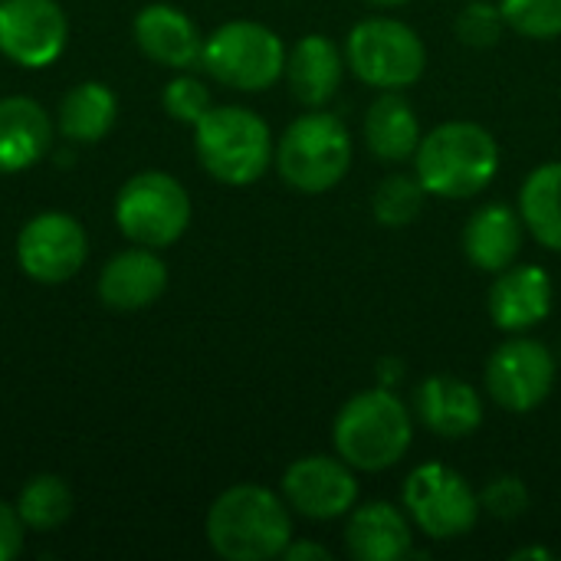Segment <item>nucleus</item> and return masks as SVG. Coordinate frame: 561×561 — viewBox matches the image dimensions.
Here are the masks:
<instances>
[{"label": "nucleus", "mask_w": 561, "mask_h": 561, "mask_svg": "<svg viewBox=\"0 0 561 561\" xmlns=\"http://www.w3.org/2000/svg\"><path fill=\"white\" fill-rule=\"evenodd\" d=\"M427 197L431 194L424 191V184H421V178L414 171L411 174L394 171V174L381 178L378 187L371 191V214H375V220L381 227L401 230V227H408V224H414L421 217Z\"/></svg>", "instance_id": "25"}, {"label": "nucleus", "mask_w": 561, "mask_h": 561, "mask_svg": "<svg viewBox=\"0 0 561 561\" xmlns=\"http://www.w3.org/2000/svg\"><path fill=\"white\" fill-rule=\"evenodd\" d=\"M135 39L141 53L168 69H191L201 62L204 36L197 23L174 3H148L135 16Z\"/></svg>", "instance_id": "19"}, {"label": "nucleus", "mask_w": 561, "mask_h": 561, "mask_svg": "<svg viewBox=\"0 0 561 561\" xmlns=\"http://www.w3.org/2000/svg\"><path fill=\"white\" fill-rule=\"evenodd\" d=\"M207 542L227 561L283 559L293 542V510L270 486L237 483L207 510Z\"/></svg>", "instance_id": "3"}, {"label": "nucleus", "mask_w": 561, "mask_h": 561, "mask_svg": "<svg viewBox=\"0 0 561 561\" xmlns=\"http://www.w3.org/2000/svg\"><path fill=\"white\" fill-rule=\"evenodd\" d=\"M118 102L105 82H79L59 102V128L72 145H92L115 125Z\"/></svg>", "instance_id": "24"}, {"label": "nucleus", "mask_w": 561, "mask_h": 561, "mask_svg": "<svg viewBox=\"0 0 561 561\" xmlns=\"http://www.w3.org/2000/svg\"><path fill=\"white\" fill-rule=\"evenodd\" d=\"M164 112L174 118V122H184V125H197L210 108H214V99H210V89L194 79V76H178L164 85Z\"/></svg>", "instance_id": "30"}, {"label": "nucleus", "mask_w": 561, "mask_h": 561, "mask_svg": "<svg viewBox=\"0 0 561 561\" xmlns=\"http://www.w3.org/2000/svg\"><path fill=\"white\" fill-rule=\"evenodd\" d=\"M401 506L431 542H454L477 529L483 506L473 483L447 463H421L404 477Z\"/></svg>", "instance_id": "7"}, {"label": "nucleus", "mask_w": 561, "mask_h": 561, "mask_svg": "<svg viewBox=\"0 0 561 561\" xmlns=\"http://www.w3.org/2000/svg\"><path fill=\"white\" fill-rule=\"evenodd\" d=\"M414 417L440 440H467L483 427L486 404L477 385L457 375H427L414 391Z\"/></svg>", "instance_id": "15"}, {"label": "nucleus", "mask_w": 561, "mask_h": 561, "mask_svg": "<svg viewBox=\"0 0 561 561\" xmlns=\"http://www.w3.org/2000/svg\"><path fill=\"white\" fill-rule=\"evenodd\" d=\"M69 23L56 0H0V53L23 66L43 69L66 49Z\"/></svg>", "instance_id": "13"}, {"label": "nucleus", "mask_w": 561, "mask_h": 561, "mask_svg": "<svg viewBox=\"0 0 561 561\" xmlns=\"http://www.w3.org/2000/svg\"><path fill=\"white\" fill-rule=\"evenodd\" d=\"M89 253L85 230L76 217L62 210L36 214L16 237V263L36 283H66L72 279Z\"/></svg>", "instance_id": "12"}, {"label": "nucleus", "mask_w": 561, "mask_h": 561, "mask_svg": "<svg viewBox=\"0 0 561 561\" xmlns=\"http://www.w3.org/2000/svg\"><path fill=\"white\" fill-rule=\"evenodd\" d=\"M496 3L513 33L539 43L561 36V0H496Z\"/></svg>", "instance_id": "27"}, {"label": "nucleus", "mask_w": 561, "mask_h": 561, "mask_svg": "<svg viewBox=\"0 0 561 561\" xmlns=\"http://www.w3.org/2000/svg\"><path fill=\"white\" fill-rule=\"evenodd\" d=\"M345 62L368 89H411L427 69L424 36L398 16H365L345 36Z\"/></svg>", "instance_id": "6"}, {"label": "nucleus", "mask_w": 561, "mask_h": 561, "mask_svg": "<svg viewBox=\"0 0 561 561\" xmlns=\"http://www.w3.org/2000/svg\"><path fill=\"white\" fill-rule=\"evenodd\" d=\"M23 549V519L16 506L0 500V561H10Z\"/></svg>", "instance_id": "31"}, {"label": "nucleus", "mask_w": 561, "mask_h": 561, "mask_svg": "<svg viewBox=\"0 0 561 561\" xmlns=\"http://www.w3.org/2000/svg\"><path fill=\"white\" fill-rule=\"evenodd\" d=\"M283 559L286 561H332V552H329L322 542H309V539H299V542H296V536H293V542L286 546Z\"/></svg>", "instance_id": "32"}, {"label": "nucleus", "mask_w": 561, "mask_h": 561, "mask_svg": "<svg viewBox=\"0 0 561 561\" xmlns=\"http://www.w3.org/2000/svg\"><path fill=\"white\" fill-rule=\"evenodd\" d=\"M510 559H513V561H526V559L552 561V559H556V556H552L549 549H539V546H529V549H519V552H513Z\"/></svg>", "instance_id": "33"}, {"label": "nucleus", "mask_w": 561, "mask_h": 561, "mask_svg": "<svg viewBox=\"0 0 561 561\" xmlns=\"http://www.w3.org/2000/svg\"><path fill=\"white\" fill-rule=\"evenodd\" d=\"M414 444V414L394 388L375 385L352 394L332 421V447L355 473L398 467Z\"/></svg>", "instance_id": "1"}, {"label": "nucleus", "mask_w": 561, "mask_h": 561, "mask_svg": "<svg viewBox=\"0 0 561 561\" xmlns=\"http://www.w3.org/2000/svg\"><path fill=\"white\" fill-rule=\"evenodd\" d=\"M463 256L480 273H503L513 266L526 243V224L519 217V207H510L503 201H490L470 214L463 224Z\"/></svg>", "instance_id": "17"}, {"label": "nucleus", "mask_w": 561, "mask_h": 561, "mask_svg": "<svg viewBox=\"0 0 561 561\" xmlns=\"http://www.w3.org/2000/svg\"><path fill=\"white\" fill-rule=\"evenodd\" d=\"M194 151L201 168L230 187L260 181L276 154L270 125L247 105H214L194 125Z\"/></svg>", "instance_id": "5"}, {"label": "nucleus", "mask_w": 561, "mask_h": 561, "mask_svg": "<svg viewBox=\"0 0 561 561\" xmlns=\"http://www.w3.org/2000/svg\"><path fill=\"white\" fill-rule=\"evenodd\" d=\"M556 381H559L556 352L546 342L533 339L529 332L500 342L483 368L486 398L510 414H533L536 408H542L552 398Z\"/></svg>", "instance_id": "10"}, {"label": "nucleus", "mask_w": 561, "mask_h": 561, "mask_svg": "<svg viewBox=\"0 0 561 561\" xmlns=\"http://www.w3.org/2000/svg\"><path fill=\"white\" fill-rule=\"evenodd\" d=\"M279 493L293 516L312 523H335L345 519L358 506V477L355 470L335 454H309L286 467Z\"/></svg>", "instance_id": "11"}, {"label": "nucleus", "mask_w": 561, "mask_h": 561, "mask_svg": "<svg viewBox=\"0 0 561 561\" xmlns=\"http://www.w3.org/2000/svg\"><path fill=\"white\" fill-rule=\"evenodd\" d=\"M53 148V125L39 102L26 95L0 99V174H16L43 161Z\"/></svg>", "instance_id": "22"}, {"label": "nucleus", "mask_w": 561, "mask_h": 561, "mask_svg": "<svg viewBox=\"0 0 561 561\" xmlns=\"http://www.w3.org/2000/svg\"><path fill=\"white\" fill-rule=\"evenodd\" d=\"M16 513L30 529H56L72 516V490L53 473H39L20 490Z\"/></svg>", "instance_id": "26"}, {"label": "nucleus", "mask_w": 561, "mask_h": 561, "mask_svg": "<svg viewBox=\"0 0 561 561\" xmlns=\"http://www.w3.org/2000/svg\"><path fill=\"white\" fill-rule=\"evenodd\" d=\"M342 542L355 561H404L414 552V523L388 500L362 503L345 516Z\"/></svg>", "instance_id": "16"}, {"label": "nucleus", "mask_w": 561, "mask_h": 561, "mask_svg": "<svg viewBox=\"0 0 561 561\" xmlns=\"http://www.w3.org/2000/svg\"><path fill=\"white\" fill-rule=\"evenodd\" d=\"M164 286H168V266L151 247L122 250L118 256L105 263L99 276L102 302L122 312L151 306L154 299H161Z\"/></svg>", "instance_id": "21"}, {"label": "nucleus", "mask_w": 561, "mask_h": 561, "mask_svg": "<svg viewBox=\"0 0 561 561\" xmlns=\"http://www.w3.org/2000/svg\"><path fill=\"white\" fill-rule=\"evenodd\" d=\"M352 158L355 145L348 125L325 108H309L276 138L273 164L293 191L325 194L345 181Z\"/></svg>", "instance_id": "4"}, {"label": "nucleus", "mask_w": 561, "mask_h": 561, "mask_svg": "<svg viewBox=\"0 0 561 561\" xmlns=\"http://www.w3.org/2000/svg\"><path fill=\"white\" fill-rule=\"evenodd\" d=\"M201 66L230 89L263 92L286 72V46L276 30L256 20H230L204 36Z\"/></svg>", "instance_id": "8"}, {"label": "nucleus", "mask_w": 561, "mask_h": 561, "mask_svg": "<svg viewBox=\"0 0 561 561\" xmlns=\"http://www.w3.org/2000/svg\"><path fill=\"white\" fill-rule=\"evenodd\" d=\"M480 506L486 516L500 519V523H516L529 513L533 506V493L526 486L523 477L516 473H500L493 477L483 490H480Z\"/></svg>", "instance_id": "29"}, {"label": "nucleus", "mask_w": 561, "mask_h": 561, "mask_svg": "<svg viewBox=\"0 0 561 561\" xmlns=\"http://www.w3.org/2000/svg\"><path fill=\"white\" fill-rule=\"evenodd\" d=\"M503 30H510L503 20V10H500V3H490V0H467V7L454 20L457 39L470 49L496 46L503 39Z\"/></svg>", "instance_id": "28"}, {"label": "nucleus", "mask_w": 561, "mask_h": 561, "mask_svg": "<svg viewBox=\"0 0 561 561\" xmlns=\"http://www.w3.org/2000/svg\"><path fill=\"white\" fill-rule=\"evenodd\" d=\"M556 306V283L546 266L539 263H513L496 273L486 312L493 325L506 335H526L552 316Z\"/></svg>", "instance_id": "14"}, {"label": "nucleus", "mask_w": 561, "mask_h": 561, "mask_svg": "<svg viewBox=\"0 0 561 561\" xmlns=\"http://www.w3.org/2000/svg\"><path fill=\"white\" fill-rule=\"evenodd\" d=\"M411 161L431 197L470 201L496 181L500 141L480 122L454 118L431 128Z\"/></svg>", "instance_id": "2"}, {"label": "nucleus", "mask_w": 561, "mask_h": 561, "mask_svg": "<svg viewBox=\"0 0 561 561\" xmlns=\"http://www.w3.org/2000/svg\"><path fill=\"white\" fill-rule=\"evenodd\" d=\"M516 207L526 233L549 253H561V161H546L526 174Z\"/></svg>", "instance_id": "23"}, {"label": "nucleus", "mask_w": 561, "mask_h": 561, "mask_svg": "<svg viewBox=\"0 0 561 561\" xmlns=\"http://www.w3.org/2000/svg\"><path fill=\"white\" fill-rule=\"evenodd\" d=\"M345 49L322 33H306L293 49H286V82L296 102L306 108H325L345 79Z\"/></svg>", "instance_id": "18"}, {"label": "nucleus", "mask_w": 561, "mask_h": 561, "mask_svg": "<svg viewBox=\"0 0 561 561\" xmlns=\"http://www.w3.org/2000/svg\"><path fill=\"white\" fill-rule=\"evenodd\" d=\"M362 3H368V7H381V10H391V7H404V3H411V0H362Z\"/></svg>", "instance_id": "34"}, {"label": "nucleus", "mask_w": 561, "mask_h": 561, "mask_svg": "<svg viewBox=\"0 0 561 561\" xmlns=\"http://www.w3.org/2000/svg\"><path fill=\"white\" fill-rule=\"evenodd\" d=\"M115 224L138 247H171L191 224V197L178 178L141 171L122 184L115 197Z\"/></svg>", "instance_id": "9"}, {"label": "nucleus", "mask_w": 561, "mask_h": 561, "mask_svg": "<svg viewBox=\"0 0 561 561\" xmlns=\"http://www.w3.org/2000/svg\"><path fill=\"white\" fill-rule=\"evenodd\" d=\"M362 138H365V148L385 161V164H401V161H411L424 131H421V118L411 105V99L398 89H388V92H378L365 112V122H362Z\"/></svg>", "instance_id": "20"}]
</instances>
